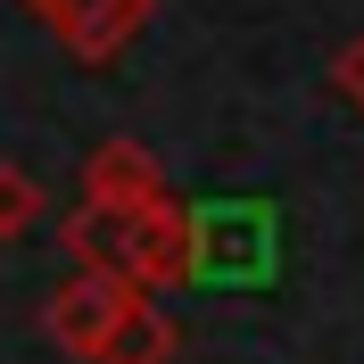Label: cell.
I'll return each instance as SVG.
<instances>
[{"label": "cell", "mask_w": 364, "mask_h": 364, "mask_svg": "<svg viewBox=\"0 0 364 364\" xmlns=\"http://www.w3.org/2000/svg\"><path fill=\"white\" fill-rule=\"evenodd\" d=\"M141 298V282H124V273H83L75 265L58 290H50V306H42V323H50V340L67 348L75 364H91L100 348H108V331H116V315Z\"/></svg>", "instance_id": "1"}, {"label": "cell", "mask_w": 364, "mask_h": 364, "mask_svg": "<svg viewBox=\"0 0 364 364\" xmlns=\"http://www.w3.org/2000/svg\"><path fill=\"white\" fill-rule=\"evenodd\" d=\"M33 17L67 42V58H83V67H108L116 50L133 42L141 25H149V9L158 0H25Z\"/></svg>", "instance_id": "2"}, {"label": "cell", "mask_w": 364, "mask_h": 364, "mask_svg": "<svg viewBox=\"0 0 364 364\" xmlns=\"http://www.w3.org/2000/svg\"><path fill=\"white\" fill-rule=\"evenodd\" d=\"M191 273H199V224H191L174 199L141 207V215H133V249H124V282L174 290V282H191Z\"/></svg>", "instance_id": "3"}, {"label": "cell", "mask_w": 364, "mask_h": 364, "mask_svg": "<svg viewBox=\"0 0 364 364\" xmlns=\"http://www.w3.org/2000/svg\"><path fill=\"white\" fill-rule=\"evenodd\" d=\"M83 199H100V207H158L166 199V174H158V158L141 149V141H100L83 158Z\"/></svg>", "instance_id": "4"}, {"label": "cell", "mask_w": 364, "mask_h": 364, "mask_svg": "<svg viewBox=\"0 0 364 364\" xmlns=\"http://www.w3.org/2000/svg\"><path fill=\"white\" fill-rule=\"evenodd\" d=\"M133 215L141 207H100V199H75L67 224H58V240H67V257L83 273H124V249H133Z\"/></svg>", "instance_id": "5"}, {"label": "cell", "mask_w": 364, "mask_h": 364, "mask_svg": "<svg viewBox=\"0 0 364 364\" xmlns=\"http://www.w3.org/2000/svg\"><path fill=\"white\" fill-rule=\"evenodd\" d=\"M91 364H174V315L158 306V290H141L124 315H116V331H108V348Z\"/></svg>", "instance_id": "6"}, {"label": "cell", "mask_w": 364, "mask_h": 364, "mask_svg": "<svg viewBox=\"0 0 364 364\" xmlns=\"http://www.w3.org/2000/svg\"><path fill=\"white\" fill-rule=\"evenodd\" d=\"M33 224H42V182L25 166H0V240H25Z\"/></svg>", "instance_id": "7"}, {"label": "cell", "mask_w": 364, "mask_h": 364, "mask_svg": "<svg viewBox=\"0 0 364 364\" xmlns=\"http://www.w3.org/2000/svg\"><path fill=\"white\" fill-rule=\"evenodd\" d=\"M331 91H340L348 108H364V33H348V42L331 50Z\"/></svg>", "instance_id": "8"}]
</instances>
